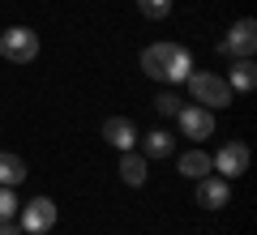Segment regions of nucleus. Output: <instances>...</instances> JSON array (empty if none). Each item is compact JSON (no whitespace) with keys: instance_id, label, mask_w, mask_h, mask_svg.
I'll return each instance as SVG.
<instances>
[{"instance_id":"obj_1","label":"nucleus","mask_w":257,"mask_h":235,"mask_svg":"<svg viewBox=\"0 0 257 235\" xmlns=\"http://www.w3.org/2000/svg\"><path fill=\"white\" fill-rule=\"evenodd\" d=\"M142 73L155 77V82H176L180 86V82H189V73H193V56L180 43H150L142 52Z\"/></svg>"},{"instance_id":"obj_2","label":"nucleus","mask_w":257,"mask_h":235,"mask_svg":"<svg viewBox=\"0 0 257 235\" xmlns=\"http://www.w3.org/2000/svg\"><path fill=\"white\" fill-rule=\"evenodd\" d=\"M189 90H193V103H202V107L219 111V107H231V86L227 77H219V73H189Z\"/></svg>"},{"instance_id":"obj_3","label":"nucleus","mask_w":257,"mask_h":235,"mask_svg":"<svg viewBox=\"0 0 257 235\" xmlns=\"http://www.w3.org/2000/svg\"><path fill=\"white\" fill-rule=\"evenodd\" d=\"M0 56L9 64H30L39 56V35L30 26H9L0 35Z\"/></svg>"},{"instance_id":"obj_4","label":"nucleus","mask_w":257,"mask_h":235,"mask_svg":"<svg viewBox=\"0 0 257 235\" xmlns=\"http://www.w3.org/2000/svg\"><path fill=\"white\" fill-rule=\"evenodd\" d=\"M176 120H180V133L193 137V141H206V137L214 133V111L202 107V103H184V107L176 111Z\"/></svg>"},{"instance_id":"obj_5","label":"nucleus","mask_w":257,"mask_h":235,"mask_svg":"<svg viewBox=\"0 0 257 235\" xmlns=\"http://www.w3.org/2000/svg\"><path fill=\"white\" fill-rule=\"evenodd\" d=\"M22 231H30V235H47L56 226V201L52 197H35V201H26V209H22Z\"/></svg>"},{"instance_id":"obj_6","label":"nucleus","mask_w":257,"mask_h":235,"mask_svg":"<svg viewBox=\"0 0 257 235\" xmlns=\"http://www.w3.org/2000/svg\"><path fill=\"white\" fill-rule=\"evenodd\" d=\"M219 52L223 56H236V60H240V56H253L257 52V22L253 18H240L236 26L227 30V39L219 43Z\"/></svg>"},{"instance_id":"obj_7","label":"nucleus","mask_w":257,"mask_h":235,"mask_svg":"<svg viewBox=\"0 0 257 235\" xmlns=\"http://www.w3.org/2000/svg\"><path fill=\"white\" fill-rule=\"evenodd\" d=\"M210 167L223 175V180H240V175L248 171V145H244V141H227V145L210 158Z\"/></svg>"},{"instance_id":"obj_8","label":"nucleus","mask_w":257,"mask_h":235,"mask_svg":"<svg viewBox=\"0 0 257 235\" xmlns=\"http://www.w3.org/2000/svg\"><path fill=\"white\" fill-rule=\"evenodd\" d=\"M193 201H197L202 209H223V205H231V184L223 180V175H202Z\"/></svg>"},{"instance_id":"obj_9","label":"nucleus","mask_w":257,"mask_h":235,"mask_svg":"<svg viewBox=\"0 0 257 235\" xmlns=\"http://www.w3.org/2000/svg\"><path fill=\"white\" fill-rule=\"evenodd\" d=\"M103 137H107V141L116 145L120 154L138 145V128H133V120H128V116H111V120H103Z\"/></svg>"},{"instance_id":"obj_10","label":"nucleus","mask_w":257,"mask_h":235,"mask_svg":"<svg viewBox=\"0 0 257 235\" xmlns=\"http://www.w3.org/2000/svg\"><path fill=\"white\" fill-rule=\"evenodd\" d=\"M146 175H150V167H146V158H142V154H133V150L120 154V180H124L128 188L146 184Z\"/></svg>"},{"instance_id":"obj_11","label":"nucleus","mask_w":257,"mask_h":235,"mask_svg":"<svg viewBox=\"0 0 257 235\" xmlns=\"http://www.w3.org/2000/svg\"><path fill=\"white\" fill-rule=\"evenodd\" d=\"M227 86H231V90H240V94H248V90L257 86V64H253V56H240V60L231 64Z\"/></svg>"},{"instance_id":"obj_12","label":"nucleus","mask_w":257,"mask_h":235,"mask_svg":"<svg viewBox=\"0 0 257 235\" xmlns=\"http://www.w3.org/2000/svg\"><path fill=\"white\" fill-rule=\"evenodd\" d=\"M214 167H210V154L206 150H189V154H180V175L184 180H202V175H210Z\"/></svg>"},{"instance_id":"obj_13","label":"nucleus","mask_w":257,"mask_h":235,"mask_svg":"<svg viewBox=\"0 0 257 235\" xmlns=\"http://www.w3.org/2000/svg\"><path fill=\"white\" fill-rule=\"evenodd\" d=\"M22 180H26V158H22V154H5V150H0V184L13 188V184H22Z\"/></svg>"},{"instance_id":"obj_14","label":"nucleus","mask_w":257,"mask_h":235,"mask_svg":"<svg viewBox=\"0 0 257 235\" xmlns=\"http://www.w3.org/2000/svg\"><path fill=\"white\" fill-rule=\"evenodd\" d=\"M172 150H176V137L172 133H163V128L146 133V158H167Z\"/></svg>"},{"instance_id":"obj_15","label":"nucleus","mask_w":257,"mask_h":235,"mask_svg":"<svg viewBox=\"0 0 257 235\" xmlns=\"http://www.w3.org/2000/svg\"><path fill=\"white\" fill-rule=\"evenodd\" d=\"M18 209H22L18 192H13V188H5V184H0V222H13V218H18Z\"/></svg>"},{"instance_id":"obj_16","label":"nucleus","mask_w":257,"mask_h":235,"mask_svg":"<svg viewBox=\"0 0 257 235\" xmlns=\"http://www.w3.org/2000/svg\"><path fill=\"white\" fill-rule=\"evenodd\" d=\"M138 9L146 13V18H167V13H172V0H138Z\"/></svg>"},{"instance_id":"obj_17","label":"nucleus","mask_w":257,"mask_h":235,"mask_svg":"<svg viewBox=\"0 0 257 235\" xmlns=\"http://www.w3.org/2000/svg\"><path fill=\"white\" fill-rule=\"evenodd\" d=\"M155 107H159V116H176V111H180V107H184V103H180V99H176V94H172V90H163V94H159V99H155Z\"/></svg>"},{"instance_id":"obj_18","label":"nucleus","mask_w":257,"mask_h":235,"mask_svg":"<svg viewBox=\"0 0 257 235\" xmlns=\"http://www.w3.org/2000/svg\"><path fill=\"white\" fill-rule=\"evenodd\" d=\"M0 235H26V231H22L18 222H0Z\"/></svg>"}]
</instances>
